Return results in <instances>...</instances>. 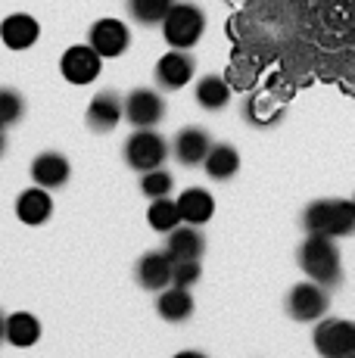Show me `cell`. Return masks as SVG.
Returning a JSON list of instances; mask_svg holds the SVG:
<instances>
[{
  "label": "cell",
  "mask_w": 355,
  "mask_h": 358,
  "mask_svg": "<svg viewBox=\"0 0 355 358\" xmlns=\"http://www.w3.org/2000/svg\"><path fill=\"white\" fill-rule=\"evenodd\" d=\"M312 343L324 358H355V321L349 318H321Z\"/></svg>",
  "instance_id": "6"
},
{
  "label": "cell",
  "mask_w": 355,
  "mask_h": 358,
  "mask_svg": "<svg viewBox=\"0 0 355 358\" xmlns=\"http://www.w3.org/2000/svg\"><path fill=\"white\" fill-rule=\"evenodd\" d=\"M172 187H175V175L162 169H150L140 175V194L147 199H156V196H172Z\"/></svg>",
  "instance_id": "25"
},
{
  "label": "cell",
  "mask_w": 355,
  "mask_h": 358,
  "mask_svg": "<svg viewBox=\"0 0 355 358\" xmlns=\"http://www.w3.org/2000/svg\"><path fill=\"white\" fill-rule=\"evenodd\" d=\"M203 278L200 259H181L172 265V284L175 287H196Z\"/></svg>",
  "instance_id": "27"
},
{
  "label": "cell",
  "mask_w": 355,
  "mask_h": 358,
  "mask_svg": "<svg viewBox=\"0 0 355 358\" xmlns=\"http://www.w3.org/2000/svg\"><path fill=\"white\" fill-rule=\"evenodd\" d=\"M122 106H125V122L134 128H156L166 119V100L153 87H134L122 100Z\"/></svg>",
  "instance_id": "9"
},
{
  "label": "cell",
  "mask_w": 355,
  "mask_h": 358,
  "mask_svg": "<svg viewBox=\"0 0 355 358\" xmlns=\"http://www.w3.org/2000/svg\"><path fill=\"white\" fill-rule=\"evenodd\" d=\"M352 203H355V194H352Z\"/></svg>",
  "instance_id": "30"
},
{
  "label": "cell",
  "mask_w": 355,
  "mask_h": 358,
  "mask_svg": "<svg viewBox=\"0 0 355 358\" xmlns=\"http://www.w3.org/2000/svg\"><path fill=\"white\" fill-rule=\"evenodd\" d=\"M296 262L305 271V278L318 280L324 287H337L343 280V256L333 237H321V234H309L299 243Z\"/></svg>",
  "instance_id": "1"
},
{
  "label": "cell",
  "mask_w": 355,
  "mask_h": 358,
  "mask_svg": "<svg viewBox=\"0 0 355 358\" xmlns=\"http://www.w3.org/2000/svg\"><path fill=\"white\" fill-rule=\"evenodd\" d=\"M203 171H206L212 181H231V178L240 171V153L231 143H212L203 159Z\"/></svg>",
  "instance_id": "20"
},
{
  "label": "cell",
  "mask_w": 355,
  "mask_h": 358,
  "mask_svg": "<svg viewBox=\"0 0 355 358\" xmlns=\"http://www.w3.org/2000/svg\"><path fill=\"white\" fill-rule=\"evenodd\" d=\"M194 97L203 109L218 113V109H224L231 103V85H228V78H222V75H203V78L196 81Z\"/></svg>",
  "instance_id": "22"
},
{
  "label": "cell",
  "mask_w": 355,
  "mask_h": 358,
  "mask_svg": "<svg viewBox=\"0 0 355 358\" xmlns=\"http://www.w3.org/2000/svg\"><path fill=\"white\" fill-rule=\"evenodd\" d=\"M87 44H91L103 59H115L131 47V29H128V22H122V19L103 16L91 25Z\"/></svg>",
  "instance_id": "8"
},
{
  "label": "cell",
  "mask_w": 355,
  "mask_h": 358,
  "mask_svg": "<svg viewBox=\"0 0 355 358\" xmlns=\"http://www.w3.org/2000/svg\"><path fill=\"white\" fill-rule=\"evenodd\" d=\"M22 115H25V100H22V94L13 91V87H0V128L16 125Z\"/></svg>",
  "instance_id": "26"
},
{
  "label": "cell",
  "mask_w": 355,
  "mask_h": 358,
  "mask_svg": "<svg viewBox=\"0 0 355 358\" xmlns=\"http://www.w3.org/2000/svg\"><path fill=\"white\" fill-rule=\"evenodd\" d=\"M53 215V196L47 187H29L22 190V194L16 196V218L22 224H29V228H41V224H47Z\"/></svg>",
  "instance_id": "16"
},
{
  "label": "cell",
  "mask_w": 355,
  "mask_h": 358,
  "mask_svg": "<svg viewBox=\"0 0 355 358\" xmlns=\"http://www.w3.org/2000/svg\"><path fill=\"white\" fill-rule=\"evenodd\" d=\"M29 171H31V184L47 187V190H57L72 178V162L66 159L59 150H44V153H38L35 159H31Z\"/></svg>",
  "instance_id": "14"
},
{
  "label": "cell",
  "mask_w": 355,
  "mask_h": 358,
  "mask_svg": "<svg viewBox=\"0 0 355 358\" xmlns=\"http://www.w3.org/2000/svg\"><path fill=\"white\" fill-rule=\"evenodd\" d=\"M175 0H128V16L140 25H162Z\"/></svg>",
  "instance_id": "24"
},
{
  "label": "cell",
  "mask_w": 355,
  "mask_h": 358,
  "mask_svg": "<svg viewBox=\"0 0 355 358\" xmlns=\"http://www.w3.org/2000/svg\"><path fill=\"white\" fill-rule=\"evenodd\" d=\"M100 72H103V57L91 44H72L59 57V75L69 85H78V87L94 85L100 78Z\"/></svg>",
  "instance_id": "7"
},
{
  "label": "cell",
  "mask_w": 355,
  "mask_h": 358,
  "mask_svg": "<svg viewBox=\"0 0 355 358\" xmlns=\"http://www.w3.org/2000/svg\"><path fill=\"white\" fill-rule=\"evenodd\" d=\"M303 228L305 234H321V237H349L355 231V203L343 196L315 199L303 209Z\"/></svg>",
  "instance_id": "2"
},
{
  "label": "cell",
  "mask_w": 355,
  "mask_h": 358,
  "mask_svg": "<svg viewBox=\"0 0 355 358\" xmlns=\"http://www.w3.org/2000/svg\"><path fill=\"white\" fill-rule=\"evenodd\" d=\"M166 252L175 262H181V259H203V252H206V237L200 234L196 224H178L175 231H168Z\"/></svg>",
  "instance_id": "19"
},
{
  "label": "cell",
  "mask_w": 355,
  "mask_h": 358,
  "mask_svg": "<svg viewBox=\"0 0 355 358\" xmlns=\"http://www.w3.org/2000/svg\"><path fill=\"white\" fill-rule=\"evenodd\" d=\"M3 340H6V315L0 312V343H3Z\"/></svg>",
  "instance_id": "28"
},
{
  "label": "cell",
  "mask_w": 355,
  "mask_h": 358,
  "mask_svg": "<svg viewBox=\"0 0 355 358\" xmlns=\"http://www.w3.org/2000/svg\"><path fill=\"white\" fill-rule=\"evenodd\" d=\"M159 29H162V38H166L168 47L194 50L203 41V34H206V13L196 3H172V10L162 19Z\"/></svg>",
  "instance_id": "3"
},
{
  "label": "cell",
  "mask_w": 355,
  "mask_h": 358,
  "mask_svg": "<svg viewBox=\"0 0 355 358\" xmlns=\"http://www.w3.org/2000/svg\"><path fill=\"white\" fill-rule=\"evenodd\" d=\"M178 209H181L184 224H196L203 228L206 222H212L215 215V196L206 187H187L178 196Z\"/></svg>",
  "instance_id": "18"
},
{
  "label": "cell",
  "mask_w": 355,
  "mask_h": 358,
  "mask_svg": "<svg viewBox=\"0 0 355 358\" xmlns=\"http://www.w3.org/2000/svg\"><path fill=\"white\" fill-rule=\"evenodd\" d=\"M284 308L293 321L309 324V321H321L327 315V308H331V296H327L324 284H318V280L309 278L305 284H296L290 293H287Z\"/></svg>",
  "instance_id": "5"
},
{
  "label": "cell",
  "mask_w": 355,
  "mask_h": 358,
  "mask_svg": "<svg viewBox=\"0 0 355 358\" xmlns=\"http://www.w3.org/2000/svg\"><path fill=\"white\" fill-rule=\"evenodd\" d=\"M196 75V63L194 57H190V50H178V47H172L168 53H162L159 63H156V85L166 87V91H181L184 85H190Z\"/></svg>",
  "instance_id": "10"
},
{
  "label": "cell",
  "mask_w": 355,
  "mask_h": 358,
  "mask_svg": "<svg viewBox=\"0 0 355 358\" xmlns=\"http://www.w3.org/2000/svg\"><path fill=\"white\" fill-rule=\"evenodd\" d=\"M125 119V106H122V97L115 91H97L87 103L85 122L91 131L97 134H109V131L119 128V122Z\"/></svg>",
  "instance_id": "11"
},
{
  "label": "cell",
  "mask_w": 355,
  "mask_h": 358,
  "mask_svg": "<svg viewBox=\"0 0 355 358\" xmlns=\"http://www.w3.org/2000/svg\"><path fill=\"white\" fill-rule=\"evenodd\" d=\"M209 147H212V137H209V131L200 128V125H187V128H181L175 134L172 156L181 165L194 169V165H203V159H206V153H209Z\"/></svg>",
  "instance_id": "15"
},
{
  "label": "cell",
  "mask_w": 355,
  "mask_h": 358,
  "mask_svg": "<svg viewBox=\"0 0 355 358\" xmlns=\"http://www.w3.org/2000/svg\"><path fill=\"white\" fill-rule=\"evenodd\" d=\"M0 41H3L6 50H31L41 41V22L29 13H10V16L0 22Z\"/></svg>",
  "instance_id": "13"
},
{
  "label": "cell",
  "mask_w": 355,
  "mask_h": 358,
  "mask_svg": "<svg viewBox=\"0 0 355 358\" xmlns=\"http://www.w3.org/2000/svg\"><path fill=\"white\" fill-rule=\"evenodd\" d=\"M168 153H172V147H168V141L156 128H134V134L128 137L125 150H122L128 169L140 171V175L150 169H162Z\"/></svg>",
  "instance_id": "4"
},
{
  "label": "cell",
  "mask_w": 355,
  "mask_h": 358,
  "mask_svg": "<svg viewBox=\"0 0 355 358\" xmlns=\"http://www.w3.org/2000/svg\"><path fill=\"white\" fill-rule=\"evenodd\" d=\"M41 340V321L31 312L6 315V343L16 349H29Z\"/></svg>",
  "instance_id": "21"
},
{
  "label": "cell",
  "mask_w": 355,
  "mask_h": 358,
  "mask_svg": "<svg viewBox=\"0 0 355 358\" xmlns=\"http://www.w3.org/2000/svg\"><path fill=\"white\" fill-rule=\"evenodd\" d=\"M172 265H175V259L166 250H150L134 265V280H138L143 290L159 293L172 284Z\"/></svg>",
  "instance_id": "12"
},
{
  "label": "cell",
  "mask_w": 355,
  "mask_h": 358,
  "mask_svg": "<svg viewBox=\"0 0 355 358\" xmlns=\"http://www.w3.org/2000/svg\"><path fill=\"white\" fill-rule=\"evenodd\" d=\"M6 153V134H3V128H0V156Z\"/></svg>",
  "instance_id": "29"
},
{
  "label": "cell",
  "mask_w": 355,
  "mask_h": 358,
  "mask_svg": "<svg viewBox=\"0 0 355 358\" xmlns=\"http://www.w3.org/2000/svg\"><path fill=\"white\" fill-rule=\"evenodd\" d=\"M196 302L194 296H190V287H175L168 284L166 290H159L156 296V312H159L162 321H168V324H184V321L194 315Z\"/></svg>",
  "instance_id": "17"
},
{
  "label": "cell",
  "mask_w": 355,
  "mask_h": 358,
  "mask_svg": "<svg viewBox=\"0 0 355 358\" xmlns=\"http://www.w3.org/2000/svg\"><path fill=\"white\" fill-rule=\"evenodd\" d=\"M147 222H150V228L159 231V234H168V231H175L178 224H184L181 209H178V199H172V196H156V199H150Z\"/></svg>",
  "instance_id": "23"
}]
</instances>
